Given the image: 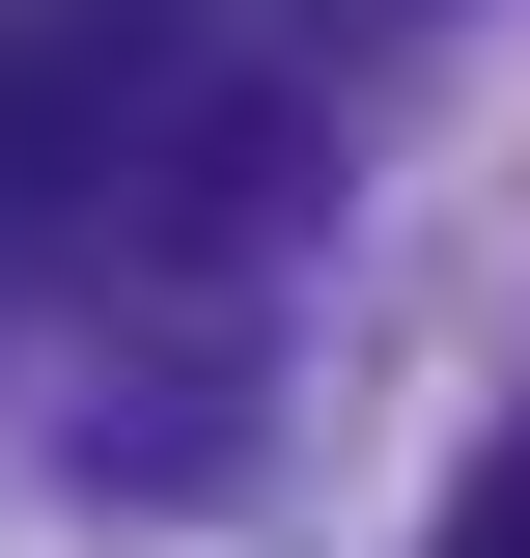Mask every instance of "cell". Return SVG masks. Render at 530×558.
Masks as SVG:
<instances>
[{
	"label": "cell",
	"instance_id": "6da1fadb",
	"mask_svg": "<svg viewBox=\"0 0 530 558\" xmlns=\"http://www.w3.org/2000/svg\"><path fill=\"white\" fill-rule=\"evenodd\" d=\"M168 84H196V0H0V223L112 196L168 140Z\"/></svg>",
	"mask_w": 530,
	"mask_h": 558
},
{
	"label": "cell",
	"instance_id": "7a4b0ae2",
	"mask_svg": "<svg viewBox=\"0 0 530 558\" xmlns=\"http://www.w3.org/2000/svg\"><path fill=\"white\" fill-rule=\"evenodd\" d=\"M419 558H530V447H474V502H447Z\"/></svg>",
	"mask_w": 530,
	"mask_h": 558
}]
</instances>
